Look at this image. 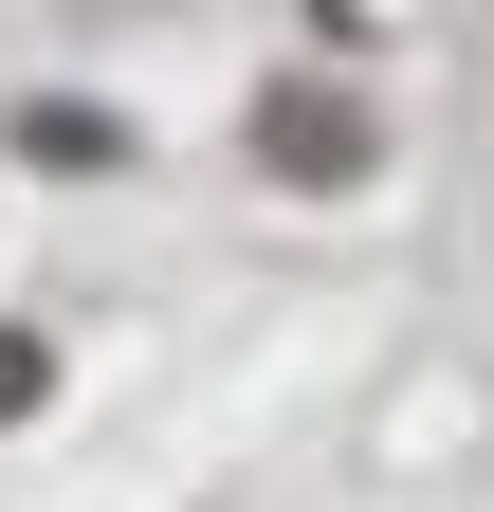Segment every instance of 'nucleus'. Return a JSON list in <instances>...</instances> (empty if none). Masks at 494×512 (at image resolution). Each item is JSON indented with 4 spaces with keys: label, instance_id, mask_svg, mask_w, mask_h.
<instances>
[{
    "label": "nucleus",
    "instance_id": "1",
    "mask_svg": "<svg viewBox=\"0 0 494 512\" xmlns=\"http://www.w3.org/2000/svg\"><path fill=\"white\" fill-rule=\"evenodd\" d=\"M257 165L330 202V183H366V165H385V128H366V110L330 92V74H275V92H257Z\"/></svg>",
    "mask_w": 494,
    "mask_h": 512
},
{
    "label": "nucleus",
    "instance_id": "2",
    "mask_svg": "<svg viewBox=\"0 0 494 512\" xmlns=\"http://www.w3.org/2000/svg\"><path fill=\"white\" fill-rule=\"evenodd\" d=\"M19 165H55V183H110V165H129V110H92V92H37V110H19Z\"/></svg>",
    "mask_w": 494,
    "mask_h": 512
},
{
    "label": "nucleus",
    "instance_id": "3",
    "mask_svg": "<svg viewBox=\"0 0 494 512\" xmlns=\"http://www.w3.org/2000/svg\"><path fill=\"white\" fill-rule=\"evenodd\" d=\"M37 403H55V348H37V330H0V421H37Z\"/></svg>",
    "mask_w": 494,
    "mask_h": 512
},
{
    "label": "nucleus",
    "instance_id": "4",
    "mask_svg": "<svg viewBox=\"0 0 494 512\" xmlns=\"http://www.w3.org/2000/svg\"><path fill=\"white\" fill-rule=\"evenodd\" d=\"M92 19H110V0H92Z\"/></svg>",
    "mask_w": 494,
    "mask_h": 512
}]
</instances>
